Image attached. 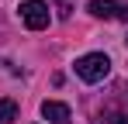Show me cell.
Listing matches in <instances>:
<instances>
[{
  "label": "cell",
  "mask_w": 128,
  "mask_h": 124,
  "mask_svg": "<svg viewBox=\"0 0 128 124\" xmlns=\"http://www.w3.org/2000/svg\"><path fill=\"white\" fill-rule=\"evenodd\" d=\"M18 10H21V21L31 28V31L48 28V3H45V0H24Z\"/></svg>",
  "instance_id": "2"
},
{
  "label": "cell",
  "mask_w": 128,
  "mask_h": 124,
  "mask_svg": "<svg viewBox=\"0 0 128 124\" xmlns=\"http://www.w3.org/2000/svg\"><path fill=\"white\" fill-rule=\"evenodd\" d=\"M42 117L48 124H69L73 121V110H69L66 103H59V100H45L42 103Z\"/></svg>",
  "instance_id": "4"
},
{
  "label": "cell",
  "mask_w": 128,
  "mask_h": 124,
  "mask_svg": "<svg viewBox=\"0 0 128 124\" xmlns=\"http://www.w3.org/2000/svg\"><path fill=\"white\" fill-rule=\"evenodd\" d=\"M107 72H111V59L104 52H86L76 59V76L83 83H100V79H107Z\"/></svg>",
  "instance_id": "1"
},
{
  "label": "cell",
  "mask_w": 128,
  "mask_h": 124,
  "mask_svg": "<svg viewBox=\"0 0 128 124\" xmlns=\"http://www.w3.org/2000/svg\"><path fill=\"white\" fill-rule=\"evenodd\" d=\"M94 17H114V21H128V3H114V0H90L86 7Z\"/></svg>",
  "instance_id": "3"
},
{
  "label": "cell",
  "mask_w": 128,
  "mask_h": 124,
  "mask_svg": "<svg viewBox=\"0 0 128 124\" xmlns=\"http://www.w3.org/2000/svg\"><path fill=\"white\" fill-rule=\"evenodd\" d=\"M14 117H18V103L10 100V97H4L0 100V124H10Z\"/></svg>",
  "instance_id": "5"
}]
</instances>
